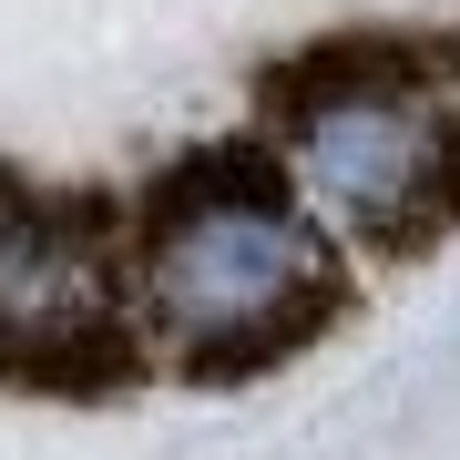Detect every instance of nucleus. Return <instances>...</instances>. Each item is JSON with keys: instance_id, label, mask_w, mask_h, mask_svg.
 I'll use <instances>...</instances> for the list:
<instances>
[{"instance_id": "1", "label": "nucleus", "mask_w": 460, "mask_h": 460, "mask_svg": "<svg viewBox=\"0 0 460 460\" xmlns=\"http://www.w3.org/2000/svg\"><path fill=\"white\" fill-rule=\"evenodd\" d=\"M287 144L256 123L133 195V307L174 368L256 378L348 307V266L287 205Z\"/></svg>"}]
</instances>
